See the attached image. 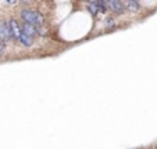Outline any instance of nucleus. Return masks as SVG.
I'll return each mask as SVG.
<instances>
[{
	"mask_svg": "<svg viewBox=\"0 0 157 149\" xmlns=\"http://www.w3.org/2000/svg\"><path fill=\"white\" fill-rule=\"evenodd\" d=\"M21 18L24 20V23H29V25H33V27H42L44 22V18L40 12L35 11V10L31 9H24L21 11Z\"/></svg>",
	"mask_w": 157,
	"mask_h": 149,
	"instance_id": "f257e3e1",
	"label": "nucleus"
},
{
	"mask_svg": "<svg viewBox=\"0 0 157 149\" xmlns=\"http://www.w3.org/2000/svg\"><path fill=\"white\" fill-rule=\"evenodd\" d=\"M13 39V33L10 29V23L6 21H0V40L10 41Z\"/></svg>",
	"mask_w": 157,
	"mask_h": 149,
	"instance_id": "f03ea898",
	"label": "nucleus"
},
{
	"mask_svg": "<svg viewBox=\"0 0 157 149\" xmlns=\"http://www.w3.org/2000/svg\"><path fill=\"white\" fill-rule=\"evenodd\" d=\"M107 9L111 10L113 12H117V14H121L125 9L124 2H118V0H111V2H107Z\"/></svg>",
	"mask_w": 157,
	"mask_h": 149,
	"instance_id": "7ed1b4c3",
	"label": "nucleus"
},
{
	"mask_svg": "<svg viewBox=\"0 0 157 149\" xmlns=\"http://www.w3.org/2000/svg\"><path fill=\"white\" fill-rule=\"evenodd\" d=\"M9 23H10V29H11V33H13V39H15V40L18 41L21 33H22V29L20 28V25H18V22L15 20H10Z\"/></svg>",
	"mask_w": 157,
	"mask_h": 149,
	"instance_id": "20e7f679",
	"label": "nucleus"
},
{
	"mask_svg": "<svg viewBox=\"0 0 157 149\" xmlns=\"http://www.w3.org/2000/svg\"><path fill=\"white\" fill-rule=\"evenodd\" d=\"M22 33H25V35L28 36V37H36L38 36V28L33 27V25H29V23H24L22 25Z\"/></svg>",
	"mask_w": 157,
	"mask_h": 149,
	"instance_id": "39448f33",
	"label": "nucleus"
},
{
	"mask_svg": "<svg viewBox=\"0 0 157 149\" xmlns=\"http://www.w3.org/2000/svg\"><path fill=\"white\" fill-rule=\"evenodd\" d=\"M125 7H127V10H129V11H138L139 10V2H133V0H129V2H124Z\"/></svg>",
	"mask_w": 157,
	"mask_h": 149,
	"instance_id": "423d86ee",
	"label": "nucleus"
},
{
	"mask_svg": "<svg viewBox=\"0 0 157 149\" xmlns=\"http://www.w3.org/2000/svg\"><path fill=\"white\" fill-rule=\"evenodd\" d=\"M18 41H20V44H22L24 47H31L32 46V39L28 37L25 33H21L20 39H18Z\"/></svg>",
	"mask_w": 157,
	"mask_h": 149,
	"instance_id": "0eeeda50",
	"label": "nucleus"
},
{
	"mask_svg": "<svg viewBox=\"0 0 157 149\" xmlns=\"http://www.w3.org/2000/svg\"><path fill=\"white\" fill-rule=\"evenodd\" d=\"M88 10L92 15H96L100 10H99V2H89L88 3Z\"/></svg>",
	"mask_w": 157,
	"mask_h": 149,
	"instance_id": "6e6552de",
	"label": "nucleus"
},
{
	"mask_svg": "<svg viewBox=\"0 0 157 149\" xmlns=\"http://www.w3.org/2000/svg\"><path fill=\"white\" fill-rule=\"evenodd\" d=\"M4 50H6V43L3 40H0V57L4 54Z\"/></svg>",
	"mask_w": 157,
	"mask_h": 149,
	"instance_id": "1a4fd4ad",
	"label": "nucleus"
},
{
	"mask_svg": "<svg viewBox=\"0 0 157 149\" xmlns=\"http://www.w3.org/2000/svg\"><path fill=\"white\" fill-rule=\"evenodd\" d=\"M106 25H107V27H114V20H113V18H107V20H106Z\"/></svg>",
	"mask_w": 157,
	"mask_h": 149,
	"instance_id": "9d476101",
	"label": "nucleus"
}]
</instances>
